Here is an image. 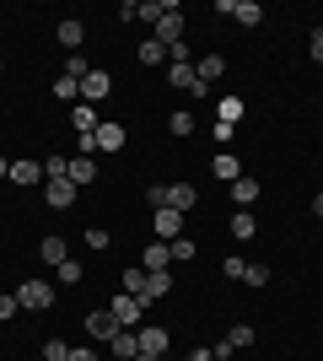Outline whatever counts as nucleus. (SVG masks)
Returning a JSON list of instances; mask_svg holds the SVG:
<instances>
[{
	"label": "nucleus",
	"mask_w": 323,
	"mask_h": 361,
	"mask_svg": "<svg viewBox=\"0 0 323 361\" xmlns=\"http://www.w3.org/2000/svg\"><path fill=\"white\" fill-rule=\"evenodd\" d=\"M215 114H221V124H232V130H237V119H243V97H221V108H215Z\"/></svg>",
	"instance_id": "26"
},
{
	"label": "nucleus",
	"mask_w": 323,
	"mask_h": 361,
	"mask_svg": "<svg viewBox=\"0 0 323 361\" xmlns=\"http://www.w3.org/2000/svg\"><path fill=\"white\" fill-rule=\"evenodd\" d=\"M54 38H60L70 54H81V44H87V22H81V16H65L60 27H54Z\"/></svg>",
	"instance_id": "8"
},
{
	"label": "nucleus",
	"mask_w": 323,
	"mask_h": 361,
	"mask_svg": "<svg viewBox=\"0 0 323 361\" xmlns=\"http://www.w3.org/2000/svg\"><path fill=\"white\" fill-rule=\"evenodd\" d=\"M135 334H140V356H151V361H156L162 350H167V329H156V324H140Z\"/></svg>",
	"instance_id": "11"
},
{
	"label": "nucleus",
	"mask_w": 323,
	"mask_h": 361,
	"mask_svg": "<svg viewBox=\"0 0 323 361\" xmlns=\"http://www.w3.org/2000/svg\"><path fill=\"white\" fill-rule=\"evenodd\" d=\"M167 205L178 216H189L194 205H200V189H194V183H167Z\"/></svg>",
	"instance_id": "9"
},
{
	"label": "nucleus",
	"mask_w": 323,
	"mask_h": 361,
	"mask_svg": "<svg viewBox=\"0 0 323 361\" xmlns=\"http://www.w3.org/2000/svg\"><path fill=\"white\" fill-rule=\"evenodd\" d=\"M16 313H22V307H16V291H11V297L0 291V318H16Z\"/></svg>",
	"instance_id": "36"
},
{
	"label": "nucleus",
	"mask_w": 323,
	"mask_h": 361,
	"mask_svg": "<svg viewBox=\"0 0 323 361\" xmlns=\"http://www.w3.org/2000/svg\"><path fill=\"white\" fill-rule=\"evenodd\" d=\"M97 151H124V124H97Z\"/></svg>",
	"instance_id": "20"
},
{
	"label": "nucleus",
	"mask_w": 323,
	"mask_h": 361,
	"mask_svg": "<svg viewBox=\"0 0 323 361\" xmlns=\"http://www.w3.org/2000/svg\"><path fill=\"white\" fill-rule=\"evenodd\" d=\"M308 54H312V60L323 65V32H312V38H308Z\"/></svg>",
	"instance_id": "37"
},
{
	"label": "nucleus",
	"mask_w": 323,
	"mask_h": 361,
	"mask_svg": "<svg viewBox=\"0 0 323 361\" xmlns=\"http://www.w3.org/2000/svg\"><path fill=\"white\" fill-rule=\"evenodd\" d=\"M167 254H172V264H189V259H194V238H172Z\"/></svg>",
	"instance_id": "30"
},
{
	"label": "nucleus",
	"mask_w": 323,
	"mask_h": 361,
	"mask_svg": "<svg viewBox=\"0 0 323 361\" xmlns=\"http://www.w3.org/2000/svg\"><path fill=\"white\" fill-rule=\"evenodd\" d=\"M140 270H146V275H167V270H172L167 243H146V254H140Z\"/></svg>",
	"instance_id": "6"
},
{
	"label": "nucleus",
	"mask_w": 323,
	"mask_h": 361,
	"mask_svg": "<svg viewBox=\"0 0 323 361\" xmlns=\"http://www.w3.org/2000/svg\"><path fill=\"white\" fill-rule=\"evenodd\" d=\"M54 97H60V103H81V81L60 75V81H54Z\"/></svg>",
	"instance_id": "29"
},
{
	"label": "nucleus",
	"mask_w": 323,
	"mask_h": 361,
	"mask_svg": "<svg viewBox=\"0 0 323 361\" xmlns=\"http://www.w3.org/2000/svg\"><path fill=\"white\" fill-rule=\"evenodd\" d=\"M167 130H172L178 140H184V135H194V114H189V108H178V114L167 119Z\"/></svg>",
	"instance_id": "27"
},
{
	"label": "nucleus",
	"mask_w": 323,
	"mask_h": 361,
	"mask_svg": "<svg viewBox=\"0 0 323 361\" xmlns=\"http://www.w3.org/2000/svg\"><path fill=\"white\" fill-rule=\"evenodd\" d=\"M318 32H323V27H318Z\"/></svg>",
	"instance_id": "43"
},
{
	"label": "nucleus",
	"mask_w": 323,
	"mask_h": 361,
	"mask_svg": "<svg viewBox=\"0 0 323 361\" xmlns=\"http://www.w3.org/2000/svg\"><path fill=\"white\" fill-rule=\"evenodd\" d=\"M146 205H151V211H162V205H167V183H151V189H146Z\"/></svg>",
	"instance_id": "33"
},
{
	"label": "nucleus",
	"mask_w": 323,
	"mask_h": 361,
	"mask_svg": "<svg viewBox=\"0 0 323 361\" xmlns=\"http://www.w3.org/2000/svg\"><path fill=\"white\" fill-rule=\"evenodd\" d=\"M65 361H97V356H92L87 345H70V356H65Z\"/></svg>",
	"instance_id": "38"
},
{
	"label": "nucleus",
	"mask_w": 323,
	"mask_h": 361,
	"mask_svg": "<svg viewBox=\"0 0 323 361\" xmlns=\"http://www.w3.org/2000/svg\"><path fill=\"white\" fill-rule=\"evenodd\" d=\"M108 313L119 318V329H140V313H146V302L129 297V291H119V297L108 302Z\"/></svg>",
	"instance_id": "3"
},
{
	"label": "nucleus",
	"mask_w": 323,
	"mask_h": 361,
	"mask_svg": "<svg viewBox=\"0 0 323 361\" xmlns=\"http://www.w3.org/2000/svg\"><path fill=\"white\" fill-rule=\"evenodd\" d=\"M11 183H44V162H11Z\"/></svg>",
	"instance_id": "23"
},
{
	"label": "nucleus",
	"mask_w": 323,
	"mask_h": 361,
	"mask_svg": "<svg viewBox=\"0 0 323 361\" xmlns=\"http://www.w3.org/2000/svg\"><path fill=\"white\" fill-rule=\"evenodd\" d=\"M151 38L162 49H172V44H184V11H178V0H167V11H162V22H151Z\"/></svg>",
	"instance_id": "2"
},
{
	"label": "nucleus",
	"mask_w": 323,
	"mask_h": 361,
	"mask_svg": "<svg viewBox=\"0 0 323 361\" xmlns=\"http://www.w3.org/2000/svg\"><path fill=\"white\" fill-rule=\"evenodd\" d=\"M215 178H221V183H237V178H243V162H237L232 151H221V157H215Z\"/></svg>",
	"instance_id": "22"
},
{
	"label": "nucleus",
	"mask_w": 323,
	"mask_h": 361,
	"mask_svg": "<svg viewBox=\"0 0 323 361\" xmlns=\"http://www.w3.org/2000/svg\"><path fill=\"white\" fill-rule=\"evenodd\" d=\"M87 334H92V340H113V334H119V318L108 313V307H97V313H87Z\"/></svg>",
	"instance_id": "13"
},
{
	"label": "nucleus",
	"mask_w": 323,
	"mask_h": 361,
	"mask_svg": "<svg viewBox=\"0 0 323 361\" xmlns=\"http://www.w3.org/2000/svg\"><path fill=\"white\" fill-rule=\"evenodd\" d=\"M167 81H172L178 92H194V97H205L200 75H194V60H189V65H167Z\"/></svg>",
	"instance_id": "12"
},
{
	"label": "nucleus",
	"mask_w": 323,
	"mask_h": 361,
	"mask_svg": "<svg viewBox=\"0 0 323 361\" xmlns=\"http://www.w3.org/2000/svg\"><path fill=\"white\" fill-rule=\"evenodd\" d=\"M135 361H151V356H135Z\"/></svg>",
	"instance_id": "41"
},
{
	"label": "nucleus",
	"mask_w": 323,
	"mask_h": 361,
	"mask_svg": "<svg viewBox=\"0 0 323 361\" xmlns=\"http://www.w3.org/2000/svg\"><path fill=\"white\" fill-rule=\"evenodd\" d=\"M65 356H70V345H65V340H49V345H44V361H65Z\"/></svg>",
	"instance_id": "35"
},
{
	"label": "nucleus",
	"mask_w": 323,
	"mask_h": 361,
	"mask_svg": "<svg viewBox=\"0 0 323 361\" xmlns=\"http://www.w3.org/2000/svg\"><path fill=\"white\" fill-rule=\"evenodd\" d=\"M167 291H172V275H151V297H146V302H156V297H167Z\"/></svg>",
	"instance_id": "34"
},
{
	"label": "nucleus",
	"mask_w": 323,
	"mask_h": 361,
	"mask_svg": "<svg viewBox=\"0 0 323 361\" xmlns=\"http://www.w3.org/2000/svg\"><path fill=\"white\" fill-rule=\"evenodd\" d=\"M227 345L232 350H248V345H253V324H232V329H227Z\"/></svg>",
	"instance_id": "25"
},
{
	"label": "nucleus",
	"mask_w": 323,
	"mask_h": 361,
	"mask_svg": "<svg viewBox=\"0 0 323 361\" xmlns=\"http://www.w3.org/2000/svg\"><path fill=\"white\" fill-rule=\"evenodd\" d=\"M70 124H76V135H97V124H103V119H97L92 103H76V108H70Z\"/></svg>",
	"instance_id": "17"
},
{
	"label": "nucleus",
	"mask_w": 323,
	"mask_h": 361,
	"mask_svg": "<svg viewBox=\"0 0 323 361\" xmlns=\"http://www.w3.org/2000/svg\"><path fill=\"white\" fill-rule=\"evenodd\" d=\"M232 238H259V221H253V211H237V216H232Z\"/></svg>",
	"instance_id": "24"
},
{
	"label": "nucleus",
	"mask_w": 323,
	"mask_h": 361,
	"mask_svg": "<svg viewBox=\"0 0 323 361\" xmlns=\"http://www.w3.org/2000/svg\"><path fill=\"white\" fill-rule=\"evenodd\" d=\"M227 195H232V205H237V211H253V200H259L264 189H259V178H248V173H243V178L232 183Z\"/></svg>",
	"instance_id": "10"
},
{
	"label": "nucleus",
	"mask_w": 323,
	"mask_h": 361,
	"mask_svg": "<svg viewBox=\"0 0 323 361\" xmlns=\"http://www.w3.org/2000/svg\"><path fill=\"white\" fill-rule=\"evenodd\" d=\"M54 275H60L65 286H81V275H87V270H81L76 259H65V264H60V270H54Z\"/></svg>",
	"instance_id": "31"
},
{
	"label": "nucleus",
	"mask_w": 323,
	"mask_h": 361,
	"mask_svg": "<svg viewBox=\"0 0 323 361\" xmlns=\"http://www.w3.org/2000/svg\"><path fill=\"white\" fill-rule=\"evenodd\" d=\"M0 71H6V60H0Z\"/></svg>",
	"instance_id": "42"
},
{
	"label": "nucleus",
	"mask_w": 323,
	"mask_h": 361,
	"mask_svg": "<svg viewBox=\"0 0 323 361\" xmlns=\"http://www.w3.org/2000/svg\"><path fill=\"white\" fill-rule=\"evenodd\" d=\"M44 200L54 205V211H70V205H76V183H70V178H49L44 183Z\"/></svg>",
	"instance_id": "5"
},
{
	"label": "nucleus",
	"mask_w": 323,
	"mask_h": 361,
	"mask_svg": "<svg viewBox=\"0 0 323 361\" xmlns=\"http://www.w3.org/2000/svg\"><path fill=\"white\" fill-rule=\"evenodd\" d=\"M232 22H243V27H259V22H264V6H259V0H237V6H232Z\"/></svg>",
	"instance_id": "19"
},
{
	"label": "nucleus",
	"mask_w": 323,
	"mask_h": 361,
	"mask_svg": "<svg viewBox=\"0 0 323 361\" xmlns=\"http://www.w3.org/2000/svg\"><path fill=\"white\" fill-rule=\"evenodd\" d=\"M65 178L76 183V189H87V183H97V162L92 157H70V173H65Z\"/></svg>",
	"instance_id": "16"
},
{
	"label": "nucleus",
	"mask_w": 323,
	"mask_h": 361,
	"mask_svg": "<svg viewBox=\"0 0 323 361\" xmlns=\"http://www.w3.org/2000/svg\"><path fill=\"white\" fill-rule=\"evenodd\" d=\"M108 92H113V81H108V71H92L87 81H81V103H103Z\"/></svg>",
	"instance_id": "14"
},
{
	"label": "nucleus",
	"mask_w": 323,
	"mask_h": 361,
	"mask_svg": "<svg viewBox=\"0 0 323 361\" xmlns=\"http://www.w3.org/2000/svg\"><path fill=\"white\" fill-rule=\"evenodd\" d=\"M16 307H27V313H49V307H54V286L38 281V275H27V281L16 286Z\"/></svg>",
	"instance_id": "1"
},
{
	"label": "nucleus",
	"mask_w": 323,
	"mask_h": 361,
	"mask_svg": "<svg viewBox=\"0 0 323 361\" xmlns=\"http://www.w3.org/2000/svg\"><path fill=\"white\" fill-rule=\"evenodd\" d=\"M0 178H11V162H6V157H0Z\"/></svg>",
	"instance_id": "40"
},
{
	"label": "nucleus",
	"mask_w": 323,
	"mask_h": 361,
	"mask_svg": "<svg viewBox=\"0 0 323 361\" xmlns=\"http://www.w3.org/2000/svg\"><path fill=\"white\" fill-rule=\"evenodd\" d=\"M38 259H44L49 270H60L65 259H70V243H65V238H60V232H49V238H44V243H38Z\"/></svg>",
	"instance_id": "7"
},
{
	"label": "nucleus",
	"mask_w": 323,
	"mask_h": 361,
	"mask_svg": "<svg viewBox=\"0 0 323 361\" xmlns=\"http://www.w3.org/2000/svg\"><path fill=\"white\" fill-rule=\"evenodd\" d=\"M119 291H129V297H140V302H146V297H151V275H146V270L135 264V270H124V275H119Z\"/></svg>",
	"instance_id": "15"
},
{
	"label": "nucleus",
	"mask_w": 323,
	"mask_h": 361,
	"mask_svg": "<svg viewBox=\"0 0 323 361\" xmlns=\"http://www.w3.org/2000/svg\"><path fill=\"white\" fill-rule=\"evenodd\" d=\"M312 216H323V189H318V195H312Z\"/></svg>",
	"instance_id": "39"
},
{
	"label": "nucleus",
	"mask_w": 323,
	"mask_h": 361,
	"mask_svg": "<svg viewBox=\"0 0 323 361\" xmlns=\"http://www.w3.org/2000/svg\"><path fill=\"white\" fill-rule=\"evenodd\" d=\"M221 71H227V60H221V54H205V60H194V75H200V87H210Z\"/></svg>",
	"instance_id": "21"
},
{
	"label": "nucleus",
	"mask_w": 323,
	"mask_h": 361,
	"mask_svg": "<svg viewBox=\"0 0 323 361\" xmlns=\"http://www.w3.org/2000/svg\"><path fill=\"white\" fill-rule=\"evenodd\" d=\"M135 60H140V65H162V60H167V49L156 44V38H146V44H140V54H135Z\"/></svg>",
	"instance_id": "28"
},
{
	"label": "nucleus",
	"mask_w": 323,
	"mask_h": 361,
	"mask_svg": "<svg viewBox=\"0 0 323 361\" xmlns=\"http://www.w3.org/2000/svg\"><path fill=\"white\" fill-rule=\"evenodd\" d=\"M243 281H248V286H270V264H248Z\"/></svg>",
	"instance_id": "32"
},
{
	"label": "nucleus",
	"mask_w": 323,
	"mask_h": 361,
	"mask_svg": "<svg viewBox=\"0 0 323 361\" xmlns=\"http://www.w3.org/2000/svg\"><path fill=\"white\" fill-rule=\"evenodd\" d=\"M156 216V243H172V238H184V216H178V211H172V205H162V211H151Z\"/></svg>",
	"instance_id": "4"
},
{
	"label": "nucleus",
	"mask_w": 323,
	"mask_h": 361,
	"mask_svg": "<svg viewBox=\"0 0 323 361\" xmlns=\"http://www.w3.org/2000/svg\"><path fill=\"white\" fill-rule=\"evenodd\" d=\"M108 345H113V356H119V361H135V356H140V334H135V329H119Z\"/></svg>",
	"instance_id": "18"
}]
</instances>
